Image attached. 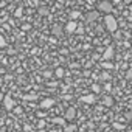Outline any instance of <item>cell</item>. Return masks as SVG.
I'll list each match as a JSON object with an SVG mask.
<instances>
[{"instance_id":"8","label":"cell","mask_w":132,"mask_h":132,"mask_svg":"<svg viewBox=\"0 0 132 132\" xmlns=\"http://www.w3.org/2000/svg\"><path fill=\"white\" fill-rule=\"evenodd\" d=\"M112 57H113V48L112 47H107L104 50V53H103V59L104 61H110Z\"/></svg>"},{"instance_id":"12","label":"cell","mask_w":132,"mask_h":132,"mask_svg":"<svg viewBox=\"0 0 132 132\" xmlns=\"http://www.w3.org/2000/svg\"><path fill=\"white\" fill-rule=\"evenodd\" d=\"M92 92H93L95 95H98V93H101V92H103V89H101V86H100V84H93V86H92Z\"/></svg>"},{"instance_id":"25","label":"cell","mask_w":132,"mask_h":132,"mask_svg":"<svg viewBox=\"0 0 132 132\" xmlns=\"http://www.w3.org/2000/svg\"><path fill=\"white\" fill-rule=\"evenodd\" d=\"M126 120H132V112H126Z\"/></svg>"},{"instance_id":"3","label":"cell","mask_w":132,"mask_h":132,"mask_svg":"<svg viewBox=\"0 0 132 132\" xmlns=\"http://www.w3.org/2000/svg\"><path fill=\"white\" fill-rule=\"evenodd\" d=\"M3 107H5L6 110H13V109L16 107V101H14L11 96H8V95H6V96L3 98Z\"/></svg>"},{"instance_id":"4","label":"cell","mask_w":132,"mask_h":132,"mask_svg":"<svg viewBox=\"0 0 132 132\" xmlns=\"http://www.w3.org/2000/svg\"><path fill=\"white\" fill-rule=\"evenodd\" d=\"M64 118L67 120V121H73V120L76 118V109H75V107H69L67 110H65Z\"/></svg>"},{"instance_id":"5","label":"cell","mask_w":132,"mask_h":132,"mask_svg":"<svg viewBox=\"0 0 132 132\" xmlns=\"http://www.w3.org/2000/svg\"><path fill=\"white\" fill-rule=\"evenodd\" d=\"M81 101H82L84 104H95V103H96V95H95V93L82 95V96H81Z\"/></svg>"},{"instance_id":"22","label":"cell","mask_w":132,"mask_h":132,"mask_svg":"<svg viewBox=\"0 0 132 132\" xmlns=\"http://www.w3.org/2000/svg\"><path fill=\"white\" fill-rule=\"evenodd\" d=\"M36 98H37V95H27L25 96V100H28V101L30 100H36Z\"/></svg>"},{"instance_id":"27","label":"cell","mask_w":132,"mask_h":132,"mask_svg":"<svg viewBox=\"0 0 132 132\" xmlns=\"http://www.w3.org/2000/svg\"><path fill=\"white\" fill-rule=\"evenodd\" d=\"M14 112H16V113H20V112H22V107H14Z\"/></svg>"},{"instance_id":"2","label":"cell","mask_w":132,"mask_h":132,"mask_svg":"<svg viewBox=\"0 0 132 132\" xmlns=\"http://www.w3.org/2000/svg\"><path fill=\"white\" fill-rule=\"evenodd\" d=\"M98 11L100 13H104V14H110L113 11V5L110 0H101L98 3Z\"/></svg>"},{"instance_id":"29","label":"cell","mask_w":132,"mask_h":132,"mask_svg":"<svg viewBox=\"0 0 132 132\" xmlns=\"http://www.w3.org/2000/svg\"><path fill=\"white\" fill-rule=\"evenodd\" d=\"M129 11H130V13H132V3H130V5H129Z\"/></svg>"},{"instance_id":"15","label":"cell","mask_w":132,"mask_h":132,"mask_svg":"<svg viewBox=\"0 0 132 132\" xmlns=\"http://www.w3.org/2000/svg\"><path fill=\"white\" fill-rule=\"evenodd\" d=\"M79 17H81V13H79V11H72V13H70V19H72V20H76V19H79Z\"/></svg>"},{"instance_id":"14","label":"cell","mask_w":132,"mask_h":132,"mask_svg":"<svg viewBox=\"0 0 132 132\" xmlns=\"http://www.w3.org/2000/svg\"><path fill=\"white\" fill-rule=\"evenodd\" d=\"M54 76H56V78H62V76H64V69H62V67H57V69L54 70Z\"/></svg>"},{"instance_id":"26","label":"cell","mask_w":132,"mask_h":132,"mask_svg":"<svg viewBox=\"0 0 132 132\" xmlns=\"http://www.w3.org/2000/svg\"><path fill=\"white\" fill-rule=\"evenodd\" d=\"M45 115H47V112H37V117H39V118H44Z\"/></svg>"},{"instance_id":"20","label":"cell","mask_w":132,"mask_h":132,"mask_svg":"<svg viewBox=\"0 0 132 132\" xmlns=\"http://www.w3.org/2000/svg\"><path fill=\"white\" fill-rule=\"evenodd\" d=\"M0 47H6V40H5V37H2V36H0Z\"/></svg>"},{"instance_id":"30","label":"cell","mask_w":132,"mask_h":132,"mask_svg":"<svg viewBox=\"0 0 132 132\" xmlns=\"http://www.w3.org/2000/svg\"><path fill=\"white\" fill-rule=\"evenodd\" d=\"M126 132H132V129H127V130H126Z\"/></svg>"},{"instance_id":"19","label":"cell","mask_w":132,"mask_h":132,"mask_svg":"<svg viewBox=\"0 0 132 132\" xmlns=\"http://www.w3.org/2000/svg\"><path fill=\"white\" fill-rule=\"evenodd\" d=\"M37 127H39V129H44V127H45V121H44L42 118L39 120V123H37Z\"/></svg>"},{"instance_id":"1","label":"cell","mask_w":132,"mask_h":132,"mask_svg":"<svg viewBox=\"0 0 132 132\" xmlns=\"http://www.w3.org/2000/svg\"><path fill=\"white\" fill-rule=\"evenodd\" d=\"M104 27L107 28V31L113 33L118 28V22H117V19L112 14H106V17H104Z\"/></svg>"},{"instance_id":"6","label":"cell","mask_w":132,"mask_h":132,"mask_svg":"<svg viewBox=\"0 0 132 132\" xmlns=\"http://www.w3.org/2000/svg\"><path fill=\"white\" fill-rule=\"evenodd\" d=\"M76 27H78V22H76V20H72V19H70V20H69L67 23H65V31L72 34V33H75V31H76Z\"/></svg>"},{"instance_id":"23","label":"cell","mask_w":132,"mask_h":132,"mask_svg":"<svg viewBox=\"0 0 132 132\" xmlns=\"http://www.w3.org/2000/svg\"><path fill=\"white\" fill-rule=\"evenodd\" d=\"M22 13H23V11H22V8H19V10L16 11V17H20V16H22Z\"/></svg>"},{"instance_id":"10","label":"cell","mask_w":132,"mask_h":132,"mask_svg":"<svg viewBox=\"0 0 132 132\" xmlns=\"http://www.w3.org/2000/svg\"><path fill=\"white\" fill-rule=\"evenodd\" d=\"M101 67L106 69V70H112V69H113V64H112L110 61H103V62H101Z\"/></svg>"},{"instance_id":"24","label":"cell","mask_w":132,"mask_h":132,"mask_svg":"<svg viewBox=\"0 0 132 132\" xmlns=\"http://www.w3.org/2000/svg\"><path fill=\"white\" fill-rule=\"evenodd\" d=\"M82 31H84V28H82L81 25H78V27H76V31H75V33H82Z\"/></svg>"},{"instance_id":"21","label":"cell","mask_w":132,"mask_h":132,"mask_svg":"<svg viewBox=\"0 0 132 132\" xmlns=\"http://www.w3.org/2000/svg\"><path fill=\"white\" fill-rule=\"evenodd\" d=\"M48 13V10L47 8H39V14H42V16H45Z\"/></svg>"},{"instance_id":"9","label":"cell","mask_w":132,"mask_h":132,"mask_svg":"<svg viewBox=\"0 0 132 132\" xmlns=\"http://www.w3.org/2000/svg\"><path fill=\"white\" fill-rule=\"evenodd\" d=\"M113 103H115V101H113V98H112L110 95H107V96H104V98H103V104H104L106 107H112V106H113Z\"/></svg>"},{"instance_id":"18","label":"cell","mask_w":132,"mask_h":132,"mask_svg":"<svg viewBox=\"0 0 132 132\" xmlns=\"http://www.w3.org/2000/svg\"><path fill=\"white\" fill-rule=\"evenodd\" d=\"M101 79H103V81H106V79L109 81V79H110V76H109V73H106V72H104V73H101Z\"/></svg>"},{"instance_id":"28","label":"cell","mask_w":132,"mask_h":132,"mask_svg":"<svg viewBox=\"0 0 132 132\" xmlns=\"http://www.w3.org/2000/svg\"><path fill=\"white\" fill-rule=\"evenodd\" d=\"M33 2H34V5H36V6L39 5V0H33Z\"/></svg>"},{"instance_id":"13","label":"cell","mask_w":132,"mask_h":132,"mask_svg":"<svg viewBox=\"0 0 132 132\" xmlns=\"http://www.w3.org/2000/svg\"><path fill=\"white\" fill-rule=\"evenodd\" d=\"M64 129H65V132H75L76 130V124H65Z\"/></svg>"},{"instance_id":"16","label":"cell","mask_w":132,"mask_h":132,"mask_svg":"<svg viewBox=\"0 0 132 132\" xmlns=\"http://www.w3.org/2000/svg\"><path fill=\"white\" fill-rule=\"evenodd\" d=\"M113 129H117V130H123V129H126V126H124V124H120V123H113Z\"/></svg>"},{"instance_id":"11","label":"cell","mask_w":132,"mask_h":132,"mask_svg":"<svg viewBox=\"0 0 132 132\" xmlns=\"http://www.w3.org/2000/svg\"><path fill=\"white\" fill-rule=\"evenodd\" d=\"M65 118H61V117H56V118H53V124H59V126H65Z\"/></svg>"},{"instance_id":"17","label":"cell","mask_w":132,"mask_h":132,"mask_svg":"<svg viewBox=\"0 0 132 132\" xmlns=\"http://www.w3.org/2000/svg\"><path fill=\"white\" fill-rule=\"evenodd\" d=\"M87 17H89L87 20H89V22H92V20H95V19H96V14H95V13H90V14H87Z\"/></svg>"},{"instance_id":"7","label":"cell","mask_w":132,"mask_h":132,"mask_svg":"<svg viewBox=\"0 0 132 132\" xmlns=\"http://www.w3.org/2000/svg\"><path fill=\"white\" fill-rule=\"evenodd\" d=\"M54 100L53 98H45V100H42L40 101V109H50V107H53L54 106Z\"/></svg>"}]
</instances>
